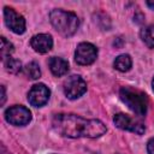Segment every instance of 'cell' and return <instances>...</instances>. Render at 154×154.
<instances>
[{"mask_svg":"<svg viewBox=\"0 0 154 154\" xmlns=\"http://www.w3.org/2000/svg\"><path fill=\"white\" fill-rule=\"evenodd\" d=\"M53 130L64 137L70 138H96L102 136L107 128L99 119H85L71 113H58L52 118Z\"/></svg>","mask_w":154,"mask_h":154,"instance_id":"cell-1","label":"cell"},{"mask_svg":"<svg viewBox=\"0 0 154 154\" xmlns=\"http://www.w3.org/2000/svg\"><path fill=\"white\" fill-rule=\"evenodd\" d=\"M49 20L54 29L64 37H70L76 34L79 26V19L77 14L70 11L55 8L49 13Z\"/></svg>","mask_w":154,"mask_h":154,"instance_id":"cell-2","label":"cell"},{"mask_svg":"<svg viewBox=\"0 0 154 154\" xmlns=\"http://www.w3.org/2000/svg\"><path fill=\"white\" fill-rule=\"evenodd\" d=\"M119 97L137 116L143 117L147 114L148 97L143 91L131 87H123L119 90Z\"/></svg>","mask_w":154,"mask_h":154,"instance_id":"cell-3","label":"cell"},{"mask_svg":"<svg viewBox=\"0 0 154 154\" xmlns=\"http://www.w3.org/2000/svg\"><path fill=\"white\" fill-rule=\"evenodd\" d=\"M63 90L67 99L75 100L81 97L87 91V83L81 76L72 75L65 79L63 84Z\"/></svg>","mask_w":154,"mask_h":154,"instance_id":"cell-4","label":"cell"},{"mask_svg":"<svg viewBox=\"0 0 154 154\" xmlns=\"http://www.w3.org/2000/svg\"><path fill=\"white\" fill-rule=\"evenodd\" d=\"M5 119L7 123L17 126H23L30 123L31 120V112L29 108L22 105L11 106L5 111Z\"/></svg>","mask_w":154,"mask_h":154,"instance_id":"cell-5","label":"cell"},{"mask_svg":"<svg viewBox=\"0 0 154 154\" xmlns=\"http://www.w3.org/2000/svg\"><path fill=\"white\" fill-rule=\"evenodd\" d=\"M113 122L117 128H119L122 130L135 132L137 135H142L146 131V126L141 120L131 118L130 116H128L125 113H117L113 118Z\"/></svg>","mask_w":154,"mask_h":154,"instance_id":"cell-6","label":"cell"},{"mask_svg":"<svg viewBox=\"0 0 154 154\" xmlns=\"http://www.w3.org/2000/svg\"><path fill=\"white\" fill-rule=\"evenodd\" d=\"M97 58V48L89 42H81L75 52V60L78 65H90Z\"/></svg>","mask_w":154,"mask_h":154,"instance_id":"cell-7","label":"cell"},{"mask_svg":"<svg viewBox=\"0 0 154 154\" xmlns=\"http://www.w3.org/2000/svg\"><path fill=\"white\" fill-rule=\"evenodd\" d=\"M4 19L5 24L10 30H12L14 34H23L25 31V19L22 14L17 13L13 8L6 6L4 7Z\"/></svg>","mask_w":154,"mask_h":154,"instance_id":"cell-8","label":"cell"},{"mask_svg":"<svg viewBox=\"0 0 154 154\" xmlns=\"http://www.w3.org/2000/svg\"><path fill=\"white\" fill-rule=\"evenodd\" d=\"M51 90L43 83L34 84L28 93V101L34 107H42L49 100Z\"/></svg>","mask_w":154,"mask_h":154,"instance_id":"cell-9","label":"cell"},{"mask_svg":"<svg viewBox=\"0 0 154 154\" xmlns=\"http://www.w3.org/2000/svg\"><path fill=\"white\" fill-rule=\"evenodd\" d=\"M30 46L35 52L45 54V53H47L52 49L53 38L49 34H37V35H34L31 37Z\"/></svg>","mask_w":154,"mask_h":154,"instance_id":"cell-10","label":"cell"},{"mask_svg":"<svg viewBox=\"0 0 154 154\" xmlns=\"http://www.w3.org/2000/svg\"><path fill=\"white\" fill-rule=\"evenodd\" d=\"M48 66H49L51 72L54 76H57V77L64 76L69 71V63H67V60H65L63 58H59V57H52V58H49Z\"/></svg>","mask_w":154,"mask_h":154,"instance_id":"cell-11","label":"cell"},{"mask_svg":"<svg viewBox=\"0 0 154 154\" xmlns=\"http://www.w3.org/2000/svg\"><path fill=\"white\" fill-rule=\"evenodd\" d=\"M116 70L120 71V72H126L131 69L132 66V60H131V57L129 54H120L116 58L114 63H113Z\"/></svg>","mask_w":154,"mask_h":154,"instance_id":"cell-12","label":"cell"},{"mask_svg":"<svg viewBox=\"0 0 154 154\" xmlns=\"http://www.w3.org/2000/svg\"><path fill=\"white\" fill-rule=\"evenodd\" d=\"M140 36L148 48H154V24L142 28L140 31Z\"/></svg>","mask_w":154,"mask_h":154,"instance_id":"cell-13","label":"cell"},{"mask_svg":"<svg viewBox=\"0 0 154 154\" xmlns=\"http://www.w3.org/2000/svg\"><path fill=\"white\" fill-rule=\"evenodd\" d=\"M24 73L29 79H38L41 77L40 65L36 61H30L24 66Z\"/></svg>","mask_w":154,"mask_h":154,"instance_id":"cell-14","label":"cell"},{"mask_svg":"<svg viewBox=\"0 0 154 154\" xmlns=\"http://www.w3.org/2000/svg\"><path fill=\"white\" fill-rule=\"evenodd\" d=\"M4 65H5L6 71H8L10 73H13V75H17L22 70V63L18 59H14L11 57L4 61Z\"/></svg>","mask_w":154,"mask_h":154,"instance_id":"cell-15","label":"cell"},{"mask_svg":"<svg viewBox=\"0 0 154 154\" xmlns=\"http://www.w3.org/2000/svg\"><path fill=\"white\" fill-rule=\"evenodd\" d=\"M14 52V47L13 45L6 40V37H1V58L2 61H5L6 59H8L11 57V54Z\"/></svg>","mask_w":154,"mask_h":154,"instance_id":"cell-16","label":"cell"},{"mask_svg":"<svg viewBox=\"0 0 154 154\" xmlns=\"http://www.w3.org/2000/svg\"><path fill=\"white\" fill-rule=\"evenodd\" d=\"M147 152L148 154H154V137L147 142Z\"/></svg>","mask_w":154,"mask_h":154,"instance_id":"cell-17","label":"cell"},{"mask_svg":"<svg viewBox=\"0 0 154 154\" xmlns=\"http://www.w3.org/2000/svg\"><path fill=\"white\" fill-rule=\"evenodd\" d=\"M1 91H2V96H1V105L5 103V100H6V91H5V87L1 85Z\"/></svg>","mask_w":154,"mask_h":154,"instance_id":"cell-18","label":"cell"},{"mask_svg":"<svg viewBox=\"0 0 154 154\" xmlns=\"http://www.w3.org/2000/svg\"><path fill=\"white\" fill-rule=\"evenodd\" d=\"M1 154H11V153L5 148V146H4V144H1Z\"/></svg>","mask_w":154,"mask_h":154,"instance_id":"cell-19","label":"cell"},{"mask_svg":"<svg viewBox=\"0 0 154 154\" xmlns=\"http://www.w3.org/2000/svg\"><path fill=\"white\" fill-rule=\"evenodd\" d=\"M146 4H147V6H148L149 8H152V10H154V1H147Z\"/></svg>","mask_w":154,"mask_h":154,"instance_id":"cell-20","label":"cell"},{"mask_svg":"<svg viewBox=\"0 0 154 154\" xmlns=\"http://www.w3.org/2000/svg\"><path fill=\"white\" fill-rule=\"evenodd\" d=\"M152 87H153V90H154V78H153V82H152Z\"/></svg>","mask_w":154,"mask_h":154,"instance_id":"cell-21","label":"cell"}]
</instances>
